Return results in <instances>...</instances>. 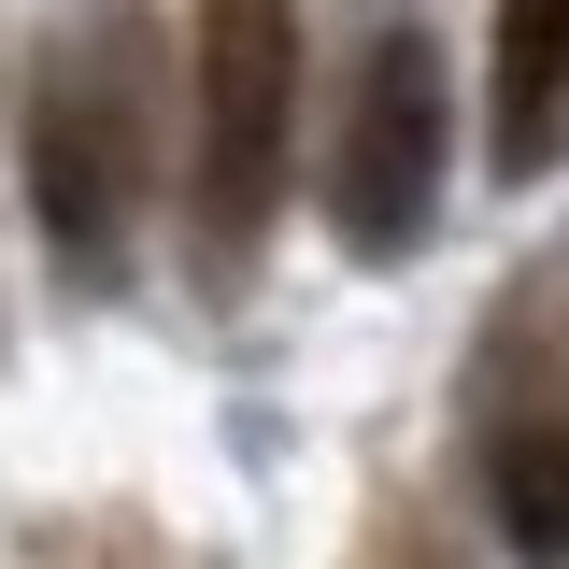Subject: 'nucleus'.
Returning <instances> with one entry per match:
<instances>
[{
    "instance_id": "obj_1",
    "label": "nucleus",
    "mask_w": 569,
    "mask_h": 569,
    "mask_svg": "<svg viewBox=\"0 0 569 569\" xmlns=\"http://www.w3.org/2000/svg\"><path fill=\"white\" fill-rule=\"evenodd\" d=\"M284 129H299V14L284 0H200V228L242 257L284 200Z\"/></svg>"
},
{
    "instance_id": "obj_4",
    "label": "nucleus",
    "mask_w": 569,
    "mask_h": 569,
    "mask_svg": "<svg viewBox=\"0 0 569 569\" xmlns=\"http://www.w3.org/2000/svg\"><path fill=\"white\" fill-rule=\"evenodd\" d=\"M569 142V0H498V171L541 186Z\"/></svg>"
},
{
    "instance_id": "obj_3",
    "label": "nucleus",
    "mask_w": 569,
    "mask_h": 569,
    "mask_svg": "<svg viewBox=\"0 0 569 569\" xmlns=\"http://www.w3.org/2000/svg\"><path fill=\"white\" fill-rule=\"evenodd\" d=\"M29 200H43L58 271L100 284V257H114V157H100V100L71 71H43V114H29Z\"/></svg>"
},
{
    "instance_id": "obj_2",
    "label": "nucleus",
    "mask_w": 569,
    "mask_h": 569,
    "mask_svg": "<svg viewBox=\"0 0 569 569\" xmlns=\"http://www.w3.org/2000/svg\"><path fill=\"white\" fill-rule=\"evenodd\" d=\"M441 58H427L413 29H385L370 58H356V114H342V171H328V200H342V242L356 257H413L427 228V186H441Z\"/></svg>"
},
{
    "instance_id": "obj_5",
    "label": "nucleus",
    "mask_w": 569,
    "mask_h": 569,
    "mask_svg": "<svg viewBox=\"0 0 569 569\" xmlns=\"http://www.w3.org/2000/svg\"><path fill=\"white\" fill-rule=\"evenodd\" d=\"M485 485H498L512 556H569V413H527V427L485 456Z\"/></svg>"
}]
</instances>
